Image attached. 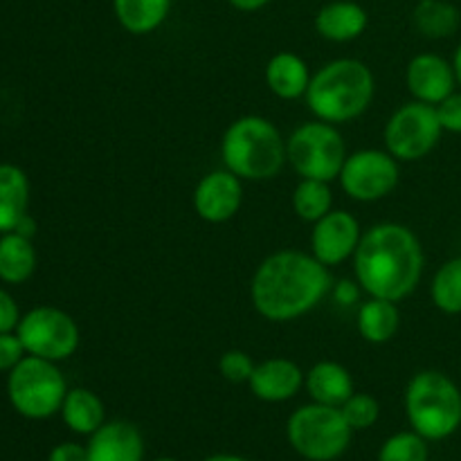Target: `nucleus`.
Wrapping results in <instances>:
<instances>
[{
    "label": "nucleus",
    "mask_w": 461,
    "mask_h": 461,
    "mask_svg": "<svg viewBox=\"0 0 461 461\" xmlns=\"http://www.w3.org/2000/svg\"><path fill=\"white\" fill-rule=\"evenodd\" d=\"M309 63L295 52H277L266 66V84L275 97L284 102H295L306 97L311 84Z\"/></svg>",
    "instance_id": "19"
},
{
    "label": "nucleus",
    "mask_w": 461,
    "mask_h": 461,
    "mask_svg": "<svg viewBox=\"0 0 461 461\" xmlns=\"http://www.w3.org/2000/svg\"><path fill=\"white\" fill-rule=\"evenodd\" d=\"M293 450L309 461H333L345 455L351 444V426L340 408L309 403L291 414L286 426Z\"/></svg>",
    "instance_id": "7"
},
{
    "label": "nucleus",
    "mask_w": 461,
    "mask_h": 461,
    "mask_svg": "<svg viewBox=\"0 0 461 461\" xmlns=\"http://www.w3.org/2000/svg\"><path fill=\"white\" fill-rule=\"evenodd\" d=\"M61 419L72 432L90 437L106 423V408L95 392L86 387H72L63 399Z\"/></svg>",
    "instance_id": "21"
},
{
    "label": "nucleus",
    "mask_w": 461,
    "mask_h": 461,
    "mask_svg": "<svg viewBox=\"0 0 461 461\" xmlns=\"http://www.w3.org/2000/svg\"><path fill=\"white\" fill-rule=\"evenodd\" d=\"M230 5H232L234 9H239V12H259V9H264L266 5L270 3V0H228Z\"/></svg>",
    "instance_id": "35"
},
{
    "label": "nucleus",
    "mask_w": 461,
    "mask_h": 461,
    "mask_svg": "<svg viewBox=\"0 0 461 461\" xmlns=\"http://www.w3.org/2000/svg\"><path fill=\"white\" fill-rule=\"evenodd\" d=\"M432 304L446 315H461V255L439 266L430 284Z\"/></svg>",
    "instance_id": "27"
},
{
    "label": "nucleus",
    "mask_w": 461,
    "mask_h": 461,
    "mask_svg": "<svg viewBox=\"0 0 461 461\" xmlns=\"http://www.w3.org/2000/svg\"><path fill=\"white\" fill-rule=\"evenodd\" d=\"M315 32L331 43H349L365 34L369 16L354 0H333L315 14Z\"/></svg>",
    "instance_id": "17"
},
{
    "label": "nucleus",
    "mask_w": 461,
    "mask_h": 461,
    "mask_svg": "<svg viewBox=\"0 0 461 461\" xmlns=\"http://www.w3.org/2000/svg\"><path fill=\"white\" fill-rule=\"evenodd\" d=\"M333 286L331 273L313 255L279 250L257 266L250 300L268 322H293L315 309Z\"/></svg>",
    "instance_id": "1"
},
{
    "label": "nucleus",
    "mask_w": 461,
    "mask_h": 461,
    "mask_svg": "<svg viewBox=\"0 0 461 461\" xmlns=\"http://www.w3.org/2000/svg\"><path fill=\"white\" fill-rule=\"evenodd\" d=\"M426 255L417 234L401 223H376L363 232L354 275L369 297L403 302L421 284Z\"/></svg>",
    "instance_id": "2"
},
{
    "label": "nucleus",
    "mask_w": 461,
    "mask_h": 461,
    "mask_svg": "<svg viewBox=\"0 0 461 461\" xmlns=\"http://www.w3.org/2000/svg\"><path fill=\"white\" fill-rule=\"evenodd\" d=\"M30 207V178L16 165H0V234L14 232Z\"/></svg>",
    "instance_id": "20"
},
{
    "label": "nucleus",
    "mask_w": 461,
    "mask_h": 461,
    "mask_svg": "<svg viewBox=\"0 0 461 461\" xmlns=\"http://www.w3.org/2000/svg\"><path fill=\"white\" fill-rule=\"evenodd\" d=\"M68 383L52 360L25 356L7 376V396L21 417L43 421L61 412Z\"/></svg>",
    "instance_id": "6"
},
{
    "label": "nucleus",
    "mask_w": 461,
    "mask_h": 461,
    "mask_svg": "<svg viewBox=\"0 0 461 461\" xmlns=\"http://www.w3.org/2000/svg\"><path fill=\"white\" fill-rule=\"evenodd\" d=\"M399 160L390 151L360 149L347 156L340 171V185L351 201L376 203L399 187Z\"/></svg>",
    "instance_id": "11"
},
{
    "label": "nucleus",
    "mask_w": 461,
    "mask_h": 461,
    "mask_svg": "<svg viewBox=\"0 0 461 461\" xmlns=\"http://www.w3.org/2000/svg\"><path fill=\"white\" fill-rule=\"evenodd\" d=\"M333 210V194L329 183L315 178H300L293 189V212L297 219L315 223Z\"/></svg>",
    "instance_id": "26"
},
{
    "label": "nucleus",
    "mask_w": 461,
    "mask_h": 461,
    "mask_svg": "<svg viewBox=\"0 0 461 461\" xmlns=\"http://www.w3.org/2000/svg\"><path fill=\"white\" fill-rule=\"evenodd\" d=\"M405 414L414 432L428 441L453 437L461 426V390L439 369H423L405 387Z\"/></svg>",
    "instance_id": "5"
},
{
    "label": "nucleus",
    "mask_w": 461,
    "mask_h": 461,
    "mask_svg": "<svg viewBox=\"0 0 461 461\" xmlns=\"http://www.w3.org/2000/svg\"><path fill=\"white\" fill-rule=\"evenodd\" d=\"M437 115L444 126V133L448 131V133L461 135V93L448 95L444 102L437 104Z\"/></svg>",
    "instance_id": "32"
},
{
    "label": "nucleus",
    "mask_w": 461,
    "mask_h": 461,
    "mask_svg": "<svg viewBox=\"0 0 461 461\" xmlns=\"http://www.w3.org/2000/svg\"><path fill=\"white\" fill-rule=\"evenodd\" d=\"M16 336L21 338L27 356H39L52 363H61L75 356L81 342L79 324L75 318L54 306H36L27 311L18 322Z\"/></svg>",
    "instance_id": "10"
},
{
    "label": "nucleus",
    "mask_w": 461,
    "mask_h": 461,
    "mask_svg": "<svg viewBox=\"0 0 461 461\" xmlns=\"http://www.w3.org/2000/svg\"><path fill=\"white\" fill-rule=\"evenodd\" d=\"M444 135L437 106L423 102H410L396 108L383 129L385 151L399 162H417L430 156Z\"/></svg>",
    "instance_id": "9"
},
{
    "label": "nucleus",
    "mask_w": 461,
    "mask_h": 461,
    "mask_svg": "<svg viewBox=\"0 0 461 461\" xmlns=\"http://www.w3.org/2000/svg\"><path fill=\"white\" fill-rule=\"evenodd\" d=\"M243 203V180L232 171H210L194 189V210L205 223L221 225L237 216Z\"/></svg>",
    "instance_id": "13"
},
{
    "label": "nucleus",
    "mask_w": 461,
    "mask_h": 461,
    "mask_svg": "<svg viewBox=\"0 0 461 461\" xmlns=\"http://www.w3.org/2000/svg\"><path fill=\"white\" fill-rule=\"evenodd\" d=\"M378 461H428V439L419 432H396L381 446Z\"/></svg>",
    "instance_id": "28"
},
{
    "label": "nucleus",
    "mask_w": 461,
    "mask_h": 461,
    "mask_svg": "<svg viewBox=\"0 0 461 461\" xmlns=\"http://www.w3.org/2000/svg\"><path fill=\"white\" fill-rule=\"evenodd\" d=\"M376 95V79L367 63L358 59H336L311 77L306 104L315 120L349 124L367 113Z\"/></svg>",
    "instance_id": "3"
},
{
    "label": "nucleus",
    "mask_w": 461,
    "mask_h": 461,
    "mask_svg": "<svg viewBox=\"0 0 461 461\" xmlns=\"http://www.w3.org/2000/svg\"><path fill=\"white\" fill-rule=\"evenodd\" d=\"M153 461H178V459H171V457H160V459H153Z\"/></svg>",
    "instance_id": "39"
},
{
    "label": "nucleus",
    "mask_w": 461,
    "mask_h": 461,
    "mask_svg": "<svg viewBox=\"0 0 461 461\" xmlns=\"http://www.w3.org/2000/svg\"><path fill=\"white\" fill-rule=\"evenodd\" d=\"M25 356L27 351L16 333H0V372H12Z\"/></svg>",
    "instance_id": "31"
},
{
    "label": "nucleus",
    "mask_w": 461,
    "mask_h": 461,
    "mask_svg": "<svg viewBox=\"0 0 461 461\" xmlns=\"http://www.w3.org/2000/svg\"><path fill=\"white\" fill-rule=\"evenodd\" d=\"M363 239L360 221L351 212L331 210L313 223L311 232V255L327 268L354 259L356 248Z\"/></svg>",
    "instance_id": "12"
},
{
    "label": "nucleus",
    "mask_w": 461,
    "mask_h": 461,
    "mask_svg": "<svg viewBox=\"0 0 461 461\" xmlns=\"http://www.w3.org/2000/svg\"><path fill=\"white\" fill-rule=\"evenodd\" d=\"M405 86L417 102L437 106L455 93L453 63L432 52L417 54L405 68Z\"/></svg>",
    "instance_id": "14"
},
{
    "label": "nucleus",
    "mask_w": 461,
    "mask_h": 461,
    "mask_svg": "<svg viewBox=\"0 0 461 461\" xmlns=\"http://www.w3.org/2000/svg\"><path fill=\"white\" fill-rule=\"evenodd\" d=\"M304 387L315 403L331 405V408H342L345 401L356 392L354 376L349 374V369L336 360L315 363L306 372Z\"/></svg>",
    "instance_id": "18"
},
{
    "label": "nucleus",
    "mask_w": 461,
    "mask_h": 461,
    "mask_svg": "<svg viewBox=\"0 0 461 461\" xmlns=\"http://www.w3.org/2000/svg\"><path fill=\"white\" fill-rule=\"evenodd\" d=\"M36 270V250L32 239L16 232L0 237V279L5 284H25Z\"/></svg>",
    "instance_id": "24"
},
{
    "label": "nucleus",
    "mask_w": 461,
    "mask_h": 461,
    "mask_svg": "<svg viewBox=\"0 0 461 461\" xmlns=\"http://www.w3.org/2000/svg\"><path fill=\"white\" fill-rule=\"evenodd\" d=\"M117 23L129 34L144 36L156 32L171 12V0H113Z\"/></svg>",
    "instance_id": "22"
},
{
    "label": "nucleus",
    "mask_w": 461,
    "mask_h": 461,
    "mask_svg": "<svg viewBox=\"0 0 461 461\" xmlns=\"http://www.w3.org/2000/svg\"><path fill=\"white\" fill-rule=\"evenodd\" d=\"M255 360L243 349H228L219 358V372L228 383H248L255 372Z\"/></svg>",
    "instance_id": "30"
},
{
    "label": "nucleus",
    "mask_w": 461,
    "mask_h": 461,
    "mask_svg": "<svg viewBox=\"0 0 461 461\" xmlns=\"http://www.w3.org/2000/svg\"><path fill=\"white\" fill-rule=\"evenodd\" d=\"M340 410L342 417L351 426V430H367L381 417V405H378V401L372 394H365V392H354Z\"/></svg>",
    "instance_id": "29"
},
{
    "label": "nucleus",
    "mask_w": 461,
    "mask_h": 461,
    "mask_svg": "<svg viewBox=\"0 0 461 461\" xmlns=\"http://www.w3.org/2000/svg\"><path fill=\"white\" fill-rule=\"evenodd\" d=\"M221 158L225 169L241 180H273L288 162L286 140L268 117L243 115L225 129Z\"/></svg>",
    "instance_id": "4"
},
{
    "label": "nucleus",
    "mask_w": 461,
    "mask_h": 461,
    "mask_svg": "<svg viewBox=\"0 0 461 461\" xmlns=\"http://www.w3.org/2000/svg\"><path fill=\"white\" fill-rule=\"evenodd\" d=\"M286 158L300 178L331 183L340 178L347 147L336 124L315 120L297 126L286 140Z\"/></svg>",
    "instance_id": "8"
},
{
    "label": "nucleus",
    "mask_w": 461,
    "mask_h": 461,
    "mask_svg": "<svg viewBox=\"0 0 461 461\" xmlns=\"http://www.w3.org/2000/svg\"><path fill=\"white\" fill-rule=\"evenodd\" d=\"M21 318L23 315L18 311V304L14 302V297L5 288H0V333L16 331Z\"/></svg>",
    "instance_id": "33"
},
{
    "label": "nucleus",
    "mask_w": 461,
    "mask_h": 461,
    "mask_svg": "<svg viewBox=\"0 0 461 461\" xmlns=\"http://www.w3.org/2000/svg\"><path fill=\"white\" fill-rule=\"evenodd\" d=\"M203 461H248L246 457H239V455H228V453H221V455H212V457L203 459Z\"/></svg>",
    "instance_id": "38"
},
{
    "label": "nucleus",
    "mask_w": 461,
    "mask_h": 461,
    "mask_svg": "<svg viewBox=\"0 0 461 461\" xmlns=\"http://www.w3.org/2000/svg\"><path fill=\"white\" fill-rule=\"evenodd\" d=\"M306 374L300 365L288 358H268L255 365L250 381V392L266 403H284L300 394L304 387Z\"/></svg>",
    "instance_id": "15"
},
{
    "label": "nucleus",
    "mask_w": 461,
    "mask_h": 461,
    "mask_svg": "<svg viewBox=\"0 0 461 461\" xmlns=\"http://www.w3.org/2000/svg\"><path fill=\"white\" fill-rule=\"evenodd\" d=\"M88 461H142L144 439L131 421H106L90 435Z\"/></svg>",
    "instance_id": "16"
},
{
    "label": "nucleus",
    "mask_w": 461,
    "mask_h": 461,
    "mask_svg": "<svg viewBox=\"0 0 461 461\" xmlns=\"http://www.w3.org/2000/svg\"><path fill=\"white\" fill-rule=\"evenodd\" d=\"M401 313L396 302L369 297L358 309V331L372 345H385L399 333Z\"/></svg>",
    "instance_id": "23"
},
{
    "label": "nucleus",
    "mask_w": 461,
    "mask_h": 461,
    "mask_svg": "<svg viewBox=\"0 0 461 461\" xmlns=\"http://www.w3.org/2000/svg\"><path fill=\"white\" fill-rule=\"evenodd\" d=\"M453 70H455V79H457V86H461V43L459 48L455 50V57H453Z\"/></svg>",
    "instance_id": "37"
},
{
    "label": "nucleus",
    "mask_w": 461,
    "mask_h": 461,
    "mask_svg": "<svg viewBox=\"0 0 461 461\" xmlns=\"http://www.w3.org/2000/svg\"><path fill=\"white\" fill-rule=\"evenodd\" d=\"M417 32L426 39H448L459 30V9L448 0H419L412 12Z\"/></svg>",
    "instance_id": "25"
},
{
    "label": "nucleus",
    "mask_w": 461,
    "mask_h": 461,
    "mask_svg": "<svg viewBox=\"0 0 461 461\" xmlns=\"http://www.w3.org/2000/svg\"><path fill=\"white\" fill-rule=\"evenodd\" d=\"M48 461H88V448L75 441H66L50 450Z\"/></svg>",
    "instance_id": "34"
},
{
    "label": "nucleus",
    "mask_w": 461,
    "mask_h": 461,
    "mask_svg": "<svg viewBox=\"0 0 461 461\" xmlns=\"http://www.w3.org/2000/svg\"><path fill=\"white\" fill-rule=\"evenodd\" d=\"M14 232L21 234V237H25V239H34V234H36V221L32 219L30 214H25V216H23V219L16 223V228H14Z\"/></svg>",
    "instance_id": "36"
}]
</instances>
